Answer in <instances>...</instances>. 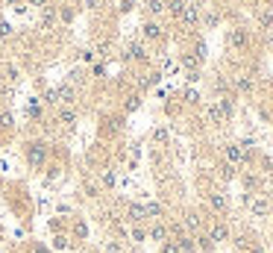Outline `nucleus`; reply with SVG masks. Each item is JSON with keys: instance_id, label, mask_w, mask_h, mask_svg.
Here are the masks:
<instances>
[{"instance_id": "38", "label": "nucleus", "mask_w": 273, "mask_h": 253, "mask_svg": "<svg viewBox=\"0 0 273 253\" xmlns=\"http://www.w3.org/2000/svg\"><path fill=\"white\" fill-rule=\"evenodd\" d=\"M9 35H12V24L0 21V38H9Z\"/></svg>"}, {"instance_id": "13", "label": "nucleus", "mask_w": 273, "mask_h": 253, "mask_svg": "<svg viewBox=\"0 0 273 253\" xmlns=\"http://www.w3.org/2000/svg\"><path fill=\"white\" fill-rule=\"evenodd\" d=\"M56 97H59V106H74V100H77V88L68 83H62L59 88H56Z\"/></svg>"}, {"instance_id": "17", "label": "nucleus", "mask_w": 273, "mask_h": 253, "mask_svg": "<svg viewBox=\"0 0 273 253\" xmlns=\"http://www.w3.org/2000/svg\"><path fill=\"white\" fill-rule=\"evenodd\" d=\"M68 236H71V241H86V238H88V224L83 218H77L74 224H71Z\"/></svg>"}, {"instance_id": "20", "label": "nucleus", "mask_w": 273, "mask_h": 253, "mask_svg": "<svg viewBox=\"0 0 273 253\" xmlns=\"http://www.w3.org/2000/svg\"><path fill=\"white\" fill-rule=\"evenodd\" d=\"M144 12L156 21L159 15H165V0H144Z\"/></svg>"}, {"instance_id": "9", "label": "nucleus", "mask_w": 273, "mask_h": 253, "mask_svg": "<svg viewBox=\"0 0 273 253\" xmlns=\"http://www.w3.org/2000/svg\"><path fill=\"white\" fill-rule=\"evenodd\" d=\"M247 206H250V212H253L256 218H267V212H270V200L261 197V194H258V197H250V194H247Z\"/></svg>"}, {"instance_id": "40", "label": "nucleus", "mask_w": 273, "mask_h": 253, "mask_svg": "<svg viewBox=\"0 0 273 253\" xmlns=\"http://www.w3.org/2000/svg\"><path fill=\"white\" fill-rule=\"evenodd\" d=\"M185 100L188 103H200V94H197L194 88H188V91H185Z\"/></svg>"}, {"instance_id": "47", "label": "nucleus", "mask_w": 273, "mask_h": 253, "mask_svg": "<svg viewBox=\"0 0 273 253\" xmlns=\"http://www.w3.org/2000/svg\"><path fill=\"white\" fill-rule=\"evenodd\" d=\"M253 253H264V250H261V247H253Z\"/></svg>"}, {"instance_id": "29", "label": "nucleus", "mask_w": 273, "mask_h": 253, "mask_svg": "<svg viewBox=\"0 0 273 253\" xmlns=\"http://www.w3.org/2000/svg\"><path fill=\"white\" fill-rule=\"evenodd\" d=\"M100 183H103V188H115V183H118L115 171H112V168H106V171L100 174Z\"/></svg>"}, {"instance_id": "32", "label": "nucleus", "mask_w": 273, "mask_h": 253, "mask_svg": "<svg viewBox=\"0 0 273 253\" xmlns=\"http://www.w3.org/2000/svg\"><path fill=\"white\" fill-rule=\"evenodd\" d=\"M138 106H141V94H129L126 103H123V112H135Z\"/></svg>"}, {"instance_id": "31", "label": "nucleus", "mask_w": 273, "mask_h": 253, "mask_svg": "<svg viewBox=\"0 0 273 253\" xmlns=\"http://www.w3.org/2000/svg\"><path fill=\"white\" fill-rule=\"evenodd\" d=\"M129 238H132V241H135V244H141V241H147V230H144V227H132V230H129Z\"/></svg>"}, {"instance_id": "6", "label": "nucleus", "mask_w": 273, "mask_h": 253, "mask_svg": "<svg viewBox=\"0 0 273 253\" xmlns=\"http://www.w3.org/2000/svg\"><path fill=\"white\" fill-rule=\"evenodd\" d=\"M56 24H59V9L50 3V6L41 9V21H38V27H41L44 33H50V30H56Z\"/></svg>"}, {"instance_id": "12", "label": "nucleus", "mask_w": 273, "mask_h": 253, "mask_svg": "<svg viewBox=\"0 0 273 253\" xmlns=\"http://www.w3.org/2000/svg\"><path fill=\"white\" fill-rule=\"evenodd\" d=\"M200 18H203V15H200V3H185V12H182L179 21H182L185 27H197Z\"/></svg>"}, {"instance_id": "2", "label": "nucleus", "mask_w": 273, "mask_h": 253, "mask_svg": "<svg viewBox=\"0 0 273 253\" xmlns=\"http://www.w3.org/2000/svg\"><path fill=\"white\" fill-rule=\"evenodd\" d=\"M226 44H229V50L244 53L247 47H250V33H247L244 27H232V30L226 33Z\"/></svg>"}, {"instance_id": "30", "label": "nucleus", "mask_w": 273, "mask_h": 253, "mask_svg": "<svg viewBox=\"0 0 273 253\" xmlns=\"http://www.w3.org/2000/svg\"><path fill=\"white\" fill-rule=\"evenodd\" d=\"M200 21H203V27H209V30H212V27H218V24H221V12H206Z\"/></svg>"}, {"instance_id": "15", "label": "nucleus", "mask_w": 273, "mask_h": 253, "mask_svg": "<svg viewBox=\"0 0 273 253\" xmlns=\"http://www.w3.org/2000/svg\"><path fill=\"white\" fill-rule=\"evenodd\" d=\"M147 236L153 238V241H159V244H162V241H168V238H171V230H168V224H162V221H156L153 227L147 230Z\"/></svg>"}, {"instance_id": "23", "label": "nucleus", "mask_w": 273, "mask_h": 253, "mask_svg": "<svg viewBox=\"0 0 273 253\" xmlns=\"http://www.w3.org/2000/svg\"><path fill=\"white\" fill-rule=\"evenodd\" d=\"M144 215H147V218L150 221H162V215H165V206H162V203H144Z\"/></svg>"}, {"instance_id": "3", "label": "nucleus", "mask_w": 273, "mask_h": 253, "mask_svg": "<svg viewBox=\"0 0 273 253\" xmlns=\"http://www.w3.org/2000/svg\"><path fill=\"white\" fill-rule=\"evenodd\" d=\"M250 159H253V156H247L241 144H226V147H223V162H229V165H235V168H238V165H247Z\"/></svg>"}, {"instance_id": "26", "label": "nucleus", "mask_w": 273, "mask_h": 253, "mask_svg": "<svg viewBox=\"0 0 273 253\" xmlns=\"http://www.w3.org/2000/svg\"><path fill=\"white\" fill-rule=\"evenodd\" d=\"M56 9H59V21H62V24H71V21H74V3H59Z\"/></svg>"}, {"instance_id": "22", "label": "nucleus", "mask_w": 273, "mask_h": 253, "mask_svg": "<svg viewBox=\"0 0 273 253\" xmlns=\"http://www.w3.org/2000/svg\"><path fill=\"white\" fill-rule=\"evenodd\" d=\"M179 62H182V68H185L188 74H200V59H197L194 53H182Z\"/></svg>"}, {"instance_id": "8", "label": "nucleus", "mask_w": 273, "mask_h": 253, "mask_svg": "<svg viewBox=\"0 0 273 253\" xmlns=\"http://www.w3.org/2000/svg\"><path fill=\"white\" fill-rule=\"evenodd\" d=\"M206 206H209L215 215H223V212L229 209V203H226V194H221V191H209V194H206Z\"/></svg>"}, {"instance_id": "41", "label": "nucleus", "mask_w": 273, "mask_h": 253, "mask_svg": "<svg viewBox=\"0 0 273 253\" xmlns=\"http://www.w3.org/2000/svg\"><path fill=\"white\" fill-rule=\"evenodd\" d=\"M153 138H156V141H162V144H165V141H168V130H156V133H153Z\"/></svg>"}, {"instance_id": "14", "label": "nucleus", "mask_w": 273, "mask_h": 253, "mask_svg": "<svg viewBox=\"0 0 273 253\" xmlns=\"http://www.w3.org/2000/svg\"><path fill=\"white\" fill-rule=\"evenodd\" d=\"M232 85H235V91H241V94H253V88H256V80H253L250 74H238V77L232 80Z\"/></svg>"}, {"instance_id": "11", "label": "nucleus", "mask_w": 273, "mask_h": 253, "mask_svg": "<svg viewBox=\"0 0 273 253\" xmlns=\"http://www.w3.org/2000/svg\"><path fill=\"white\" fill-rule=\"evenodd\" d=\"M206 118H209V124H215V127H223V124H229V118L223 115L221 103H209V109H206Z\"/></svg>"}, {"instance_id": "46", "label": "nucleus", "mask_w": 273, "mask_h": 253, "mask_svg": "<svg viewBox=\"0 0 273 253\" xmlns=\"http://www.w3.org/2000/svg\"><path fill=\"white\" fill-rule=\"evenodd\" d=\"M3 3H12V6H18V9H21V0H3Z\"/></svg>"}, {"instance_id": "37", "label": "nucleus", "mask_w": 273, "mask_h": 253, "mask_svg": "<svg viewBox=\"0 0 273 253\" xmlns=\"http://www.w3.org/2000/svg\"><path fill=\"white\" fill-rule=\"evenodd\" d=\"M68 244H71V236H56L53 238V247H56V250H65Z\"/></svg>"}, {"instance_id": "36", "label": "nucleus", "mask_w": 273, "mask_h": 253, "mask_svg": "<svg viewBox=\"0 0 273 253\" xmlns=\"http://www.w3.org/2000/svg\"><path fill=\"white\" fill-rule=\"evenodd\" d=\"M106 253H123V244H120L118 238H109L106 241Z\"/></svg>"}, {"instance_id": "19", "label": "nucleus", "mask_w": 273, "mask_h": 253, "mask_svg": "<svg viewBox=\"0 0 273 253\" xmlns=\"http://www.w3.org/2000/svg\"><path fill=\"white\" fill-rule=\"evenodd\" d=\"M173 241H176V247H179V253H197V244H194V236H188V233H182V236H176Z\"/></svg>"}, {"instance_id": "42", "label": "nucleus", "mask_w": 273, "mask_h": 253, "mask_svg": "<svg viewBox=\"0 0 273 253\" xmlns=\"http://www.w3.org/2000/svg\"><path fill=\"white\" fill-rule=\"evenodd\" d=\"M86 3V9H100L103 6V0H83Z\"/></svg>"}, {"instance_id": "7", "label": "nucleus", "mask_w": 273, "mask_h": 253, "mask_svg": "<svg viewBox=\"0 0 273 253\" xmlns=\"http://www.w3.org/2000/svg\"><path fill=\"white\" fill-rule=\"evenodd\" d=\"M206 236L212 238L215 244H223V241H229V227H226L223 221H212L209 230H206Z\"/></svg>"}, {"instance_id": "24", "label": "nucleus", "mask_w": 273, "mask_h": 253, "mask_svg": "<svg viewBox=\"0 0 273 253\" xmlns=\"http://www.w3.org/2000/svg\"><path fill=\"white\" fill-rule=\"evenodd\" d=\"M194 244H197V253H212V250H215V241L206 236V233L194 236Z\"/></svg>"}, {"instance_id": "43", "label": "nucleus", "mask_w": 273, "mask_h": 253, "mask_svg": "<svg viewBox=\"0 0 273 253\" xmlns=\"http://www.w3.org/2000/svg\"><path fill=\"white\" fill-rule=\"evenodd\" d=\"M30 6H38V9H44V6H50V0H27Z\"/></svg>"}, {"instance_id": "16", "label": "nucleus", "mask_w": 273, "mask_h": 253, "mask_svg": "<svg viewBox=\"0 0 273 253\" xmlns=\"http://www.w3.org/2000/svg\"><path fill=\"white\" fill-rule=\"evenodd\" d=\"M126 221L135 227V224H141V221H147V215H144V203H129L126 206Z\"/></svg>"}, {"instance_id": "48", "label": "nucleus", "mask_w": 273, "mask_h": 253, "mask_svg": "<svg viewBox=\"0 0 273 253\" xmlns=\"http://www.w3.org/2000/svg\"><path fill=\"white\" fill-rule=\"evenodd\" d=\"M270 47H273V38H270Z\"/></svg>"}, {"instance_id": "25", "label": "nucleus", "mask_w": 273, "mask_h": 253, "mask_svg": "<svg viewBox=\"0 0 273 253\" xmlns=\"http://www.w3.org/2000/svg\"><path fill=\"white\" fill-rule=\"evenodd\" d=\"M258 27H261L264 33L273 30V9H261V12H258Z\"/></svg>"}, {"instance_id": "21", "label": "nucleus", "mask_w": 273, "mask_h": 253, "mask_svg": "<svg viewBox=\"0 0 273 253\" xmlns=\"http://www.w3.org/2000/svg\"><path fill=\"white\" fill-rule=\"evenodd\" d=\"M185 3H188V0H165V12H168L171 18H182Z\"/></svg>"}, {"instance_id": "27", "label": "nucleus", "mask_w": 273, "mask_h": 253, "mask_svg": "<svg viewBox=\"0 0 273 253\" xmlns=\"http://www.w3.org/2000/svg\"><path fill=\"white\" fill-rule=\"evenodd\" d=\"M218 171H221V180H223V183L235 180V174H238V168H235V165H229V162H221V165H218Z\"/></svg>"}, {"instance_id": "28", "label": "nucleus", "mask_w": 273, "mask_h": 253, "mask_svg": "<svg viewBox=\"0 0 273 253\" xmlns=\"http://www.w3.org/2000/svg\"><path fill=\"white\" fill-rule=\"evenodd\" d=\"M83 83H86V68H74L68 74V85L77 88V85H83Z\"/></svg>"}, {"instance_id": "49", "label": "nucleus", "mask_w": 273, "mask_h": 253, "mask_svg": "<svg viewBox=\"0 0 273 253\" xmlns=\"http://www.w3.org/2000/svg\"><path fill=\"white\" fill-rule=\"evenodd\" d=\"M241 3H247V0H241Z\"/></svg>"}, {"instance_id": "45", "label": "nucleus", "mask_w": 273, "mask_h": 253, "mask_svg": "<svg viewBox=\"0 0 273 253\" xmlns=\"http://www.w3.org/2000/svg\"><path fill=\"white\" fill-rule=\"evenodd\" d=\"M33 253H47V250H44L41 244H35V247H33Z\"/></svg>"}, {"instance_id": "44", "label": "nucleus", "mask_w": 273, "mask_h": 253, "mask_svg": "<svg viewBox=\"0 0 273 253\" xmlns=\"http://www.w3.org/2000/svg\"><path fill=\"white\" fill-rule=\"evenodd\" d=\"M132 9V0H120V12H129Z\"/></svg>"}, {"instance_id": "4", "label": "nucleus", "mask_w": 273, "mask_h": 253, "mask_svg": "<svg viewBox=\"0 0 273 253\" xmlns=\"http://www.w3.org/2000/svg\"><path fill=\"white\" fill-rule=\"evenodd\" d=\"M182 230H185L188 236H200L203 233V218H200L197 209H188L185 215H182Z\"/></svg>"}, {"instance_id": "35", "label": "nucleus", "mask_w": 273, "mask_h": 253, "mask_svg": "<svg viewBox=\"0 0 273 253\" xmlns=\"http://www.w3.org/2000/svg\"><path fill=\"white\" fill-rule=\"evenodd\" d=\"M244 186H247L250 191H253V188H258V186H261V180H258L256 174H244Z\"/></svg>"}, {"instance_id": "39", "label": "nucleus", "mask_w": 273, "mask_h": 253, "mask_svg": "<svg viewBox=\"0 0 273 253\" xmlns=\"http://www.w3.org/2000/svg\"><path fill=\"white\" fill-rule=\"evenodd\" d=\"M6 80H9V83H15V80H18V68H15V65L6 68Z\"/></svg>"}, {"instance_id": "1", "label": "nucleus", "mask_w": 273, "mask_h": 253, "mask_svg": "<svg viewBox=\"0 0 273 253\" xmlns=\"http://www.w3.org/2000/svg\"><path fill=\"white\" fill-rule=\"evenodd\" d=\"M24 159H27V165L35 171H41L47 165V159H50V144L44 141V138H33V141H27L24 144Z\"/></svg>"}, {"instance_id": "33", "label": "nucleus", "mask_w": 273, "mask_h": 253, "mask_svg": "<svg viewBox=\"0 0 273 253\" xmlns=\"http://www.w3.org/2000/svg\"><path fill=\"white\" fill-rule=\"evenodd\" d=\"M12 124H15L12 112H0V130H12Z\"/></svg>"}, {"instance_id": "18", "label": "nucleus", "mask_w": 273, "mask_h": 253, "mask_svg": "<svg viewBox=\"0 0 273 253\" xmlns=\"http://www.w3.org/2000/svg\"><path fill=\"white\" fill-rule=\"evenodd\" d=\"M123 59H135V62H147V50H144V44H138V41H132V44L126 47V53H123Z\"/></svg>"}, {"instance_id": "10", "label": "nucleus", "mask_w": 273, "mask_h": 253, "mask_svg": "<svg viewBox=\"0 0 273 253\" xmlns=\"http://www.w3.org/2000/svg\"><path fill=\"white\" fill-rule=\"evenodd\" d=\"M141 35H144L147 41H159V38L165 35V30H162V24H159V21L147 18V21H144V27H141Z\"/></svg>"}, {"instance_id": "5", "label": "nucleus", "mask_w": 273, "mask_h": 253, "mask_svg": "<svg viewBox=\"0 0 273 253\" xmlns=\"http://www.w3.org/2000/svg\"><path fill=\"white\" fill-rule=\"evenodd\" d=\"M77 109L74 106H59V112H56V124L62 127V130H74L77 127Z\"/></svg>"}, {"instance_id": "50", "label": "nucleus", "mask_w": 273, "mask_h": 253, "mask_svg": "<svg viewBox=\"0 0 273 253\" xmlns=\"http://www.w3.org/2000/svg\"><path fill=\"white\" fill-rule=\"evenodd\" d=\"M0 3H3V0H0Z\"/></svg>"}, {"instance_id": "34", "label": "nucleus", "mask_w": 273, "mask_h": 253, "mask_svg": "<svg viewBox=\"0 0 273 253\" xmlns=\"http://www.w3.org/2000/svg\"><path fill=\"white\" fill-rule=\"evenodd\" d=\"M159 253H179V247H176V241H173V238H168V241H162V244H159Z\"/></svg>"}]
</instances>
